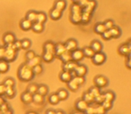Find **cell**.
Returning <instances> with one entry per match:
<instances>
[{
    "label": "cell",
    "mask_w": 131,
    "mask_h": 114,
    "mask_svg": "<svg viewBox=\"0 0 131 114\" xmlns=\"http://www.w3.org/2000/svg\"><path fill=\"white\" fill-rule=\"evenodd\" d=\"M31 70H32V72L34 75H40V74H41L42 71H43V66H42L41 64H38V65L31 68Z\"/></svg>",
    "instance_id": "7bdbcfd3"
},
{
    "label": "cell",
    "mask_w": 131,
    "mask_h": 114,
    "mask_svg": "<svg viewBox=\"0 0 131 114\" xmlns=\"http://www.w3.org/2000/svg\"><path fill=\"white\" fill-rule=\"evenodd\" d=\"M104 101V97H103V94H99L98 96L94 97V102L98 104H102V103Z\"/></svg>",
    "instance_id": "11a10c76"
},
{
    "label": "cell",
    "mask_w": 131,
    "mask_h": 114,
    "mask_svg": "<svg viewBox=\"0 0 131 114\" xmlns=\"http://www.w3.org/2000/svg\"><path fill=\"white\" fill-rule=\"evenodd\" d=\"M83 100H84V102H86V103H88V104H91V103H94V97H93V95H92L91 94H90L89 92H85L84 94H83Z\"/></svg>",
    "instance_id": "836d02e7"
},
{
    "label": "cell",
    "mask_w": 131,
    "mask_h": 114,
    "mask_svg": "<svg viewBox=\"0 0 131 114\" xmlns=\"http://www.w3.org/2000/svg\"><path fill=\"white\" fill-rule=\"evenodd\" d=\"M56 114H65V112L63 111V110H57L56 111Z\"/></svg>",
    "instance_id": "be15d7a7"
},
{
    "label": "cell",
    "mask_w": 131,
    "mask_h": 114,
    "mask_svg": "<svg viewBox=\"0 0 131 114\" xmlns=\"http://www.w3.org/2000/svg\"><path fill=\"white\" fill-rule=\"evenodd\" d=\"M31 29H32L35 33H41L42 31L44 30V24L40 23V22H35L32 23Z\"/></svg>",
    "instance_id": "484cf974"
},
{
    "label": "cell",
    "mask_w": 131,
    "mask_h": 114,
    "mask_svg": "<svg viewBox=\"0 0 131 114\" xmlns=\"http://www.w3.org/2000/svg\"><path fill=\"white\" fill-rule=\"evenodd\" d=\"M49 17H50L51 20L58 21L62 17V12L58 11L56 8L53 7L52 9L50 10V12H49Z\"/></svg>",
    "instance_id": "2e32d148"
},
{
    "label": "cell",
    "mask_w": 131,
    "mask_h": 114,
    "mask_svg": "<svg viewBox=\"0 0 131 114\" xmlns=\"http://www.w3.org/2000/svg\"><path fill=\"white\" fill-rule=\"evenodd\" d=\"M65 44V46H66V49L69 52H72V51L75 50L77 48H78V43L75 39L74 38H69V39L67 40V42Z\"/></svg>",
    "instance_id": "9c48e42d"
},
{
    "label": "cell",
    "mask_w": 131,
    "mask_h": 114,
    "mask_svg": "<svg viewBox=\"0 0 131 114\" xmlns=\"http://www.w3.org/2000/svg\"><path fill=\"white\" fill-rule=\"evenodd\" d=\"M37 90H38V85L37 84H30L27 87V92L30 93L31 94H34L37 93Z\"/></svg>",
    "instance_id": "60d3db41"
},
{
    "label": "cell",
    "mask_w": 131,
    "mask_h": 114,
    "mask_svg": "<svg viewBox=\"0 0 131 114\" xmlns=\"http://www.w3.org/2000/svg\"><path fill=\"white\" fill-rule=\"evenodd\" d=\"M102 38H103L104 40H110V39H111V38H112L110 30H105V31H104V32L102 34Z\"/></svg>",
    "instance_id": "f5cc1de1"
},
{
    "label": "cell",
    "mask_w": 131,
    "mask_h": 114,
    "mask_svg": "<svg viewBox=\"0 0 131 114\" xmlns=\"http://www.w3.org/2000/svg\"><path fill=\"white\" fill-rule=\"evenodd\" d=\"M6 96L8 98H13L15 95V87H6V93H5Z\"/></svg>",
    "instance_id": "f6af8a7d"
},
{
    "label": "cell",
    "mask_w": 131,
    "mask_h": 114,
    "mask_svg": "<svg viewBox=\"0 0 131 114\" xmlns=\"http://www.w3.org/2000/svg\"><path fill=\"white\" fill-rule=\"evenodd\" d=\"M72 79L74 80V81L75 82V83L77 84V85L80 87V86H83L84 84V82H85V78H84V77H78V76H75V78H73Z\"/></svg>",
    "instance_id": "bcb514c9"
},
{
    "label": "cell",
    "mask_w": 131,
    "mask_h": 114,
    "mask_svg": "<svg viewBox=\"0 0 131 114\" xmlns=\"http://www.w3.org/2000/svg\"><path fill=\"white\" fill-rule=\"evenodd\" d=\"M110 32H111L112 38H118L120 36H121L122 31H121V29H120L119 27H118V26H114V27L111 28V29H110Z\"/></svg>",
    "instance_id": "cb8c5ba5"
},
{
    "label": "cell",
    "mask_w": 131,
    "mask_h": 114,
    "mask_svg": "<svg viewBox=\"0 0 131 114\" xmlns=\"http://www.w3.org/2000/svg\"><path fill=\"white\" fill-rule=\"evenodd\" d=\"M88 92H89L90 94L93 96V97H96V96H98L99 94H102V93H101V91H100V88H99V87H95V86L92 87L91 88L89 89V91H88Z\"/></svg>",
    "instance_id": "b9f144b4"
},
{
    "label": "cell",
    "mask_w": 131,
    "mask_h": 114,
    "mask_svg": "<svg viewBox=\"0 0 131 114\" xmlns=\"http://www.w3.org/2000/svg\"><path fill=\"white\" fill-rule=\"evenodd\" d=\"M5 52H6V48H5V46L0 45V60H4Z\"/></svg>",
    "instance_id": "6f0895ef"
},
{
    "label": "cell",
    "mask_w": 131,
    "mask_h": 114,
    "mask_svg": "<svg viewBox=\"0 0 131 114\" xmlns=\"http://www.w3.org/2000/svg\"><path fill=\"white\" fill-rule=\"evenodd\" d=\"M84 114H95V108L91 105H88V107L86 108V110L84 111Z\"/></svg>",
    "instance_id": "db71d44e"
},
{
    "label": "cell",
    "mask_w": 131,
    "mask_h": 114,
    "mask_svg": "<svg viewBox=\"0 0 131 114\" xmlns=\"http://www.w3.org/2000/svg\"><path fill=\"white\" fill-rule=\"evenodd\" d=\"M126 66L127 69H131V60H130V55L127 56V61H126Z\"/></svg>",
    "instance_id": "94428289"
},
{
    "label": "cell",
    "mask_w": 131,
    "mask_h": 114,
    "mask_svg": "<svg viewBox=\"0 0 131 114\" xmlns=\"http://www.w3.org/2000/svg\"><path fill=\"white\" fill-rule=\"evenodd\" d=\"M72 1H73L74 4H77V3H78L79 0H72Z\"/></svg>",
    "instance_id": "03108f58"
},
{
    "label": "cell",
    "mask_w": 131,
    "mask_h": 114,
    "mask_svg": "<svg viewBox=\"0 0 131 114\" xmlns=\"http://www.w3.org/2000/svg\"><path fill=\"white\" fill-rule=\"evenodd\" d=\"M82 10L83 9L78 6V4H74V3H73L70 11H71V13H81V12H82Z\"/></svg>",
    "instance_id": "7dc6e473"
},
{
    "label": "cell",
    "mask_w": 131,
    "mask_h": 114,
    "mask_svg": "<svg viewBox=\"0 0 131 114\" xmlns=\"http://www.w3.org/2000/svg\"><path fill=\"white\" fill-rule=\"evenodd\" d=\"M21 41V49H24V50H28L31 45V41L28 38H24V39L20 40Z\"/></svg>",
    "instance_id": "8d00e7d4"
},
{
    "label": "cell",
    "mask_w": 131,
    "mask_h": 114,
    "mask_svg": "<svg viewBox=\"0 0 131 114\" xmlns=\"http://www.w3.org/2000/svg\"><path fill=\"white\" fill-rule=\"evenodd\" d=\"M104 26H105V29H107V30H110V29H111V28H113L115 26L114 24V22H113L112 20H107L105 21V22H103Z\"/></svg>",
    "instance_id": "c3c4849f"
},
{
    "label": "cell",
    "mask_w": 131,
    "mask_h": 114,
    "mask_svg": "<svg viewBox=\"0 0 131 114\" xmlns=\"http://www.w3.org/2000/svg\"><path fill=\"white\" fill-rule=\"evenodd\" d=\"M97 6V2L95 0H90L89 3L87 4V6H85L84 8H83V11L87 12V13H93V12L95 10Z\"/></svg>",
    "instance_id": "5bb4252c"
},
{
    "label": "cell",
    "mask_w": 131,
    "mask_h": 114,
    "mask_svg": "<svg viewBox=\"0 0 131 114\" xmlns=\"http://www.w3.org/2000/svg\"><path fill=\"white\" fill-rule=\"evenodd\" d=\"M55 45H56V44H54L51 41L46 42L43 45L44 52H49V53H51V54H55Z\"/></svg>",
    "instance_id": "44dd1931"
},
{
    "label": "cell",
    "mask_w": 131,
    "mask_h": 114,
    "mask_svg": "<svg viewBox=\"0 0 131 114\" xmlns=\"http://www.w3.org/2000/svg\"><path fill=\"white\" fill-rule=\"evenodd\" d=\"M59 98L57 95V94H51L49 96V102L50 104L52 105H57L58 103H59Z\"/></svg>",
    "instance_id": "f35d334b"
},
{
    "label": "cell",
    "mask_w": 131,
    "mask_h": 114,
    "mask_svg": "<svg viewBox=\"0 0 131 114\" xmlns=\"http://www.w3.org/2000/svg\"><path fill=\"white\" fill-rule=\"evenodd\" d=\"M3 42L6 45H10V44H13L14 42L16 40V38H15V35L14 34L13 32H6L4 34L3 36V38H2Z\"/></svg>",
    "instance_id": "ba28073f"
},
{
    "label": "cell",
    "mask_w": 131,
    "mask_h": 114,
    "mask_svg": "<svg viewBox=\"0 0 131 114\" xmlns=\"http://www.w3.org/2000/svg\"><path fill=\"white\" fill-rule=\"evenodd\" d=\"M6 52H5L4 60L7 62H12L17 58V50H15L13 44L6 45Z\"/></svg>",
    "instance_id": "7a4b0ae2"
},
{
    "label": "cell",
    "mask_w": 131,
    "mask_h": 114,
    "mask_svg": "<svg viewBox=\"0 0 131 114\" xmlns=\"http://www.w3.org/2000/svg\"><path fill=\"white\" fill-rule=\"evenodd\" d=\"M31 26H32V22H31L25 18L23 19L20 22V28L24 31H28L30 29H31Z\"/></svg>",
    "instance_id": "4fadbf2b"
},
{
    "label": "cell",
    "mask_w": 131,
    "mask_h": 114,
    "mask_svg": "<svg viewBox=\"0 0 131 114\" xmlns=\"http://www.w3.org/2000/svg\"><path fill=\"white\" fill-rule=\"evenodd\" d=\"M40 62H41V56L35 55L32 59L27 61V62H26L25 64L29 66L30 68H32V67H34V66L38 65V64H40Z\"/></svg>",
    "instance_id": "7c38bea8"
},
{
    "label": "cell",
    "mask_w": 131,
    "mask_h": 114,
    "mask_svg": "<svg viewBox=\"0 0 131 114\" xmlns=\"http://www.w3.org/2000/svg\"><path fill=\"white\" fill-rule=\"evenodd\" d=\"M83 54H84V57H86V58H91L94 55L95 53L93 51V49L90 46H84V48L82 49Z\"/></svg>",
    "instance_id": "4316f807"
},
{
    "label": "cell",
    "mask_w": 131,
    "mask_h": 114,
    "mask_svg": "<svg viewBox=\"0 0 131 114\" xmlns=\"http://www.w3.org/2000/svg\"><path fill=\"white\" fill-rule=\"evenodd\" d=\"M36 22L44 24L47 22V14H46L44 12H37Z\"/></svg>",
    "instance_id": "83f0119b"
},
{
    "label": "cell",
    "mask_w": 131,
    "mask_h": 114,
    "mask_svg": "<svg viewBox=\"0 0 131 114\" xmlns=\"http://www.w3.org/2000/svg\"><path fill=\"white\" fill-rule=\"evenodd\" d=\"M59 78L62 82L64 83H68L69 82L70 80L72 79V76H71V73L70 71H63L59 75Z\"/></svg>",
    "instance_id": "ac0fdd59"
},
{
    "label": "cell",
    "mask_w": 131,
    "mask_h": 114,
    "mask_svg": "<svg viewBox=\"0 0 131 114\" xmlns=\"http://www.w3.org/2000/svg\"><path fill=\"white\" fill-rule=\"evenodd\" d=\"M103 97H104V101H108V102H111L112 103L115 100V94L112 91H107L103 94Z\"/></svg>",
    "instance_id": "d590c367"
},
{
    "label": "cell",
    "mask_w": 131,
    "mask_h": 114,
    "mask_svg": "<svg viewBox=\"0 0 131 114\" xmlns=\"http://www.w3.org/2000/svg\"><path fill=\"white\" fill-rule=\"evenodd\" d=\"M6 90V87H5L4 84H0V95H3V94H5Z\"/></svg>",
    "instance_id": "91938a15"
},
{
    "label": "cell",
    "mask_w": 131,
    "mask_h": 114,
    "mask_svg": "<svg viewBox=\"0 0 131 114\" xmlns=\"http://www.w3.org/2000/svg\"><path fill=\"white\" fill-rule=\"evenodd\" d=\"M68 89H69V90H71L72 92H75V91H77L78 90V88L80 87H79L78 85H77V83H75V81H74L73 79H71L70 80L69 82H68Z\"/></svg>",
    "instance_id": "ab89813d"
},
{
    "label": "cell",
    "mask_w": 131,
    "mask_h": 114,
    "mask_svg": "<svg viewBox=\"0 0 131 114\" xmlns=\"http://www.w3.org/2000/svg\"><path fill=\"white\" fill-rule=\"evenodd\" d=\"M89 1L90 0H79L77 4H78V6L83 9V8H84L86 6H87V4L89 3Z\"/></svg>",
    "instance_id": "9f6ffc18"
},
{
    "label": "cell",
    "mask_w": 131,
    "mask_h": 114,
    "mask_svg": "<svg viewBox=\"0 0 131 114\" xmlns=\"http://www.w3.org/2000/svg\"><path fill=\"white\" fill-rule=\"evenodd\" d=\"M71 57H72V61H74L75 62H80V61H82L83 59L84 58L82 49L77 48L75 50L72 51Z\"/></svg>",
    "instance_id": "8992f818"
},
{
    "label": "cell",
    "mask_w": 131,
    "mask_h": 114,
    "mask_svg": "<svg viewBox=\"0 0 131 114\" xmlns=\"http://www.w3.org/2000/svg\"><path fill=\"white\" fill-rule=\"evenodd\" d=\"M105 30H107V29H105V26H104L103 22H98V23L95 24V26H94V31L97 33V34L102 35V33H103Z\"/></svg>",
    "instance_id": "d6a6232c"
},
{
    "label": "cell",
    "mask_w": 131,
    "mask_h": 114,
    "mask_svg": "<svg viewBox=\"0 0 131 114\" xmlns=\"http://www.w3.org/2000/svg\"><path fill=\"white\" fill-rule=\"evenodd\" d=\"M74 114H82V112H79V113H74Z\"/></svg>",
    "instance_id": "003e7915"
},
{
    "label": "cell",
    "mask_w": 131,
    "mask_h": 114,
    "mask_svg": "<svg viewBox=\"0 0 131 114\" xmlns=\"http://www.w3.org/2000/svg\"><path fill=\"white\" fill-rule=\"evenodd\" d=\"M13 45H14V47H15V50H17L18 51L19 49H21V41L20 40H15V42L13 43Z\"/></svg>",
    "instance_id": "680465c9"
},
{
    "label": "cell",
    "mask_w": 131,
    "mask_h": 114,
    "mask_svg": "<svg viewBox=\"0 0 131 114\" xmlns=\"http://www.w3.org/2000/svg\"><path fill=\"white\" fill-rule=\"evenodd\" d=\"M118 51V54L120 55L124 56V57H127V56L130 55V52H131L130 43L128 42V43H124L122 45H120Z\"/></svg>",
    "instance_id": "5b68a950"
},
{
    "label": "cell",
    "mask_w": 131,
    "mask_h": 114,
    "mask_svg": "<svg viewBox=\"0 0 131 114\" xmlns=\"http://www.w3.org/2000/svg\"><path fill=\"white\" fill-rule=\"evenodd\" d=\"M17 75H18L19 79L24 82L31 81L33 78V77H34V74H33L31 68H30L29 66L26 65V64H22V65L20 66Z\"/></svg>",
    "instance_id": "6da1fadb"
},
{
    "label": "cell",
    "mask_w": 131,
    "mask_h": 114,
    "mask_svg": "<svg viewBox=\"0 0 131 114\" xmlns=\"http://www.w3.org/2000/svg\"><path fill=\"white\" fill-rule=\"evenodd\" d=\"M32 102L36 104H41V103H44V96L36 93V94H32Z\"/></svg>",
    "instance_id": "e575fe53"
},
{
    "label": "cell",
    "mask_w": 131,
    "mask_h": 114,
    "mask_svg": "<svg viewBox=\"0 0 131 114\" xmlns=\"http://www.w3.org/2000/svg\"><path fill=\"white\" fill-rule=\"evenodd\" d=\"M46 114H56V110H48L46 111Z\"/></svg>",
    "instance_id": "6125c7cd"
},
{
    "label": "cell",
    "mask_w": 131,
    "mask_h": 114,
    "mask_svg": "<svg viewBox=\"0 0 131 114\" xmlns=\"http://www.w3.org/2000/svg\"><path fill=\"white\" fill-rule=\"evenodd\" d=\"M102 107L104 108V110L107 111V110H110L111 108H112V103L111 102H108V101H103L102 103Z\"/></svg>",
    "instance_id": "681fc988"
},
{
    "label": "cell",
    "mask_w": 131,
    "mask_h": 114,
    "mask_svg": "<svg viewBox=\"0 0 131 114\" xmlns=\"http://www.w3.org/2000/svg\"><path fill=\"white\" fill-rule=\"evenodd\" d=\"M35 55H36V54H35V52H34V51H32V50L27 51V53L25 54V57H26V59H27V61L32 59Z\"/></svg>",
    "instance_id": "816d5d0a"
},
{
    "label": "cell",
    "mask_w": 131,
    "mask_h": 114,
    "mask_svg": "<svg viewBox=\"0 0 131 114\" xmlns=\"http://www.w3.org/2000/svg\"><path fill=\"white\" fill-rule=\"evenodd\" d=\"M36 17H37V12L34 11V10H31V11L27 12L25 19H27L28 21H30V22L33 23V22H36Z\"/></svg>",
    "instance_id": "f546056e"
},
{
    "label": "cell",
    "mask_w": 131,
    "mask_h": 114,
    "mask_svg": "<svg viewBox=\"0 0 131 114\" xmlns=\"http://www.w3.org/2000/svg\"><path fill=\"white\" fill-rule=\"evenodd\" d=\"M37 93L40 94V95H42V96H46L48 94V93H49V87H48L46 85H43V84L39 85Z\"/></svg>",
    "instance_id": "1f68e13d"
},
{
    "label": "cell",
    "mask_w": 131,
    "mask_h": 114,
    "mask_svg": "<svg viewBox=\"0 0 131 114\" xmlns=\"http://www.w3.org/2000/svg\"><path fill=\"white\" fill-rule=\"evenodd\" d=\"M58 58L61 60V62H63V63H66V62H70V61H72V57H71V52H69V51H65V52L63 53V54H61V55L58 57Z\"/></svg>",
    "instance_id": "7402d4cb"
},
{
    "label": "cell",
    "mask_w": 131,
    "mask_h": 114,
    "mask_svg": "<svg viewBox=\"0 0 131 114\" xmlns=\"http://www.w3.org/2000/svg\"><path fill=\"white\" fill-rule=\"evenodd\" d=\"M57 95L58 96L60 101H64V100L68 99V96H69V93L67 89H64V88H61L56 93Z\"/></svg>",
    "instance_id": "603a6c76"
},
{
    "label": "cell",
    "mask_w": 131,
    "mask_h": 114,
    "mask_svg": "<svg viewBox=\"0 0 131 114\" xmlns=\"http://www.w3.org/2000/svg\"><path fill=\"white\" fill-rule=\"evenodd\" d=\"M94 53H99V52H102V48H103V45L101 43V41L99 40H93L90 45Z\"/></svg>",
    "instance_id": "30bf717a"
},
{
    "label": "cell",
    "mask_w": 131,
    "mask_h": 114,
    "mask_svg": "<svg viewBox=\"0 0 131 114\" xmlns=\"http://www.w3.org/2000/svg\"><path fill=\"white\" fill-rule=\"evenodd\" d=\"M77 65V62H75L74 61H70V62H66V63L63 64V71H72L75 70Z\"/></svg>",
    "instance_id": "d4e9b609"
},
{
    "label": "cell",
    "mask_w": 131,
    "mask_h": 114,
    "mask_svg": "<svg viewBox=\"0 0 131 114\" xmlns=\"http://www.w3.org/2000/svg\"><path fill=\"white\" fill-rule=\"evenodd\" d=\"M88 103L86 102H84L83 99H79L78 101L75 103V108L79 112H84L86 110V108L88 107Z\"/></svg>",
    "instance_id": "8fae6325"
},
{
    "label": "cell",
    "mask_w": 131,
    "mask_h": 114,
    "mask_svg": "<svg viewBox=\"0 0 131 114\" xmlns=\"http://www.w3.org/2000/svg\"><path fill=\"white\" fill-rule=\"evenodd\" d=\"M67 7V1L66 0H56L54 4V8L60 12H63Z\"/></svg>",
    "instance_id": "ffe728a7"
},
{
    "label": "cell",
    "mask_w": 131,
    "mask_h": 114,
    "mask_svg": "<svg viewBox=\"0 0 131 114\" xmlns=\"http://www.w3.org/2000/svg\"><path fill=\"white\" fill-rule=\"evenodd\" d=\"M95 108V114H105L106 110H104V108L101 104H98Z\"/></svg>",
    "instance_id": "f907efd6"
},
{
    "label": "cell",
    "mask_w": 131,
    "mask_h": 114,
    "mask_svg": "<svg viewBox=\"0 0 131 114\" xmlns=\"http://www.w3.org/2000/svg\"><path fill=\"white\" fill-rule=\"evenodd\" d=\"M55 57V54L49 52H43V54L41 56V60H43L45 62H51Z\"/></svg>",
    "instance_id": "f1b7e54d"
},
{
    "label": "cell",
    "mask_w": 131,
    "mask_h": 114,
    "mask_svg": "<svg viewBox=\"0 0 131 114\" xmlns=\"http://www.w3.org/2000/svg\"><path fill=\"white\" fill-rule=\"evenodd\" d=\"M93 83H94L95 87H99V88H103L106 87L109 84V80L106 78L105 76H102V75H97L96 77H94V79H93Z\"/></svg>",
    "instance_id": "3957f363"
},
{
    "label": "cell",
    "mask_w": 131,
    "mask_h": 114,
    "mask_svg": "<svg viewBox=\"0 0 131 114\" xmlns=\"http://www.w3.org/2000/svg\"><path fill=\"white\" fill-rule=\"evenodd\" d=\"M74 71H75V75H77V76L84 77L86 74H87L88 69H87V67H86L85 65H84V64H78V63H77V65L75 66Z\"/></svg>",
    "instance_id": "52a82bcc"
},
{
    "label": "cell",
    "mask_w": 131,
    "mask_h": 114,
    "mask_svg": "<svg viewBox=\"0 0 131 114\" xmlns=\"http://www.w3.org/2000/svg\"><path fill=\"white\" fill-rule=\"evenodd\" d=\"M65 51H67V49H66L65 44L64 43H58L55 45V56L59 57Z\"/></svg>",
    "instance_id": "e0dca14e"
},
{
    "label": "cell",
    "mask_w": 131,
    "mask_h": 114,
    "mask_svg": "<svg viewBox=\"0 0 131 114\" xmlns=\"http://www.w3.org/2000/svg\"><path fill=\"white\" fill-rule=\"evenodd\" d=\"M70 21L74 24H79L82 22V12L81 13H75L70 14Z\"/></svg>",
    "instance_id": "9a60e30c"
},
{
    "label": "cell",
    "mask_w": 131,
    "mask_h": 114,
    "mask_svg": "<svg viewBox=\"0 0 131 114\" xmlns=\"http://www.w3.org/2000/svg\"><path fill=\"white\" fill-rule=\"evenodd\" d=\"M106 54L102 52H99V53H95L94 55L92 57V61H93V64L94 65H102L104 62H106Z\"/></svg>",
    "instance_id": "277c9868"
},
{
    "label": "cell",
    "mask_w": 131,
    "mask_h": 114,
    "mask_svg": "<svg viewBox=\"0 0 131 114\" xmlns=\"http://www.w3.org/2000/svg\"><path fill=\"white\" fill-rule=\"evenodd\" d=\"M92 14L93 13H87L82 10V22L83 23H89L92 19Z\"/></svg>",
    "instance_id": "74e56055"
},
{
    "label": "cell",
    "mask_w": 131,
    "mask_h": 114,
    "mask_svg": "<svg viewBox=\"0 0 131 114\" xmlns=\"http://www.w3.org/2000/svg\"><path fill=\"white\" fill-rule=\"evenodd\" d=\"M3 84H4L6 87H15V81L13 78H6V80H5Z\"/></svg>",
    "instance_id": "ee69618b"
},
{
    "label": "cell",
    "mask_w": 131,
    "mask_h": 114,
    "mask_svg": "<svg viewBox=\"0 0 131 114\" xmlns=\"http://www.w3.org/2000/svg\"><path fill=\"white\" fill-rule=\"evenodd\" d=\"M21 100L25 104H29V103H32V94H31L30 93H28L26 91V92L23 93L21 94Z\"/></svg>",
    "instance_id": "d6986e66"
},
{
    "label": "cell",
    "mask_w": 131,
    "mask_h": 114,
    "mask_svg": "<svg viewBox=\"0 0 131 114\" xmlns=\"http://www.w3.org/2000/svg\"><path fill=\"white\" fill-rule=\"evenodd\" d=\"M9 71V62L5 60H0V73H6Z\"/></svg>",
    "instance_id": "4dcf8cb0"
},
{
    "label": "cell",
    "mask_w": 131,
    "mask_h": 114,
    "mask_svg": "<svg viewBox=\"0 0 131 114\" xmlns=\"http://www.w3.org/2000/svg\"><path fill=\"white\" fill-rule=\"evenodd\" d=\"M26 114H38L36 111H33V110H30V111H28Z\"/></svg>",
    "instance_id": "e7e4bbea"
}]
</instances>
